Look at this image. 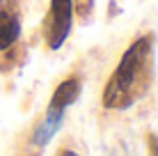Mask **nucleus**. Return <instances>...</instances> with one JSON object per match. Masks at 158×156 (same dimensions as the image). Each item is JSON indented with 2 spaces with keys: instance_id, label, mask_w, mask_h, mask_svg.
Masks as SVG:
<instances>
[{
  "instance_id": "nucleus-5",
  "label": "nucleus",
  "mask_w": 158,
  "mask_h": 156,
  "mask_svg": "<svg viewBox=\"0 0 158 156\" xmlns=\"http://www.w3.org/2000/svg\"><path fill=\"white\" fill-rule=\"evenodd\" d=\"M21 37V16L14 14L0 21V51H9Z\"/></svg>"
},
{
  "instance_id": "nucleus-8",
  "label": "nucleus",
  "mask_w": 158,
  "mask_h": 156,
  "mask_svg": "<svg viewBox=\"0 0 158 156\" xmlns=\"http://www.w3.org/2000/svg\"><path fill=\"white\" fill-rule=\"evenodd\" d=\"M55 156H80V154H76L73 149H60V152H57Z\"/></svg>"
},
{
  "instance_id": "nucleus-2",
  "label": "nucleus",
  "mask_w": 158,
  "mask_h": 156,
  "mask_svg": "<svg viewBox=\"0 0 158 156\" xmlns=\"http://www.w3.org/2000/svg\"><path fill=\"white\" fill-rule=\"evenodd\" d=\"M71 23H73L71 0H51V9H48V16H46V28H44L48 48L57 51L67 41L69 32H71Z\"/></svg>"
},
{
  "instance_id": "nucleus-1",
  "label": "nucleus",
  "mask_w": 158,
  "mask_h": 156,
  "mask_svg": "<svg viewBox=\"0 0 158 156\" xmlns=\"http://www.w3.org/2000/svg\"><path fill=\"white\" fill-rule=\"evenodd\" d=\"M154 78V37L135 39L122 55L115 74L103 90V106L108 110H126L149 92Z\"/></svg>"
},
{
  "instance_id": "nucleus-6",
  "label": "nucleus",
  "mask_w": 158,
  "mask_h": 156,
  "mask_svg": "<svg viewBox=\"0 0 158 156\" xmlns=\"http://www.w3.org/2000/svg\"><path fill=\"white\" fill-rule=\"evenodd\" d=\"M71 7H76V14L83 21H87L89 14L94 12V0H71Z\"/></svg>"
},
{
  "instance_id": "nucleus-3",
  "label": "nucleus",
  "mask_w": 158,
  "mask_h": 156,
  "mask_svg": "<svg viewBox=\"0 0 158 156\" xmlns=\"http://www.w3.org/2000/svg\"><path fill=\"white\" fill-rule=\"evenodd\" d=\"M80 78L78 76H71L67 80L55 87V92L51 96V103H48V110H55V112H64L71 103H76V99L80 96Z\"/></svg>"
},
{
  "instance_id": "nucleus-7",
  "label": "nucleus",
  "mask_w": 158,
  "mask_h": 156,
  "mask_svg": "<svg viewBox=\"0 0 158 156\" xmlns=\"http://www.w3.org/2000/svg\"><path fill=\"white\" fill-rule=\"evenodd\" d=\"M147 142H149V156H158V136L149 133V136H147Z\"/></svg>"
},
{
  "instance_id": "nucleus-4",
  "label": "nucleus",
  "mask_w": 158,
  "mask_h": 156,
  "mask_svg": "<svg viewBox=\"0 0 158 156\" xmlns=\"http://www.w3.org/2000/svg\"><path fill=\"white\" fill-rule=\"evenodd\" d=\"M62 117H64V112L46 110V117H44V122H41V124L35 129V136H32V142H35L37 147H44V145H46V142L53 138V133H57L60 124H62Z\"/></svg>"
}]
</instances>
